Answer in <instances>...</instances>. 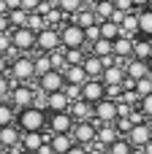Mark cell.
Segmentation results:
<instances>
[{
	"label": "cell",
	"mask_w": 152,
	"mask_h": 154,
	"mask_svg": "<svg viewBox=\"0 0 152 154\" xmlns=\"http://www.w3.org/2000/svg\"><path fill=\"white\" fill-rule=\"evenodd\" d=\"M117 138H122V135H120V130H117L114 125H98V135H95V143H98V146L109 149Z\"/></svg>",
	"instance_id": "cell-19"
},
{
	"label": "cell",
	"mask_w": 152,
	"mask_h": 154,
	"mask_svg": "<svg viewBox=\"0 0 152 154\" xmlns=\"http://www.w3.org/2000/svg\"><path fill=\"white\" fill-rule=\"evenodd\" d=\"M0 154H16L14 149H0Z\"/></svg>",
	"instance_id": "cell-51"
},
{
	"label": "cell",
	"mask_w": 152,
	"mask_h": 154,
	"mask_svg": "<svg viewBox=\"0 0 152 154\" xmlns=\"http://www.w3.org/2000/svg\"><path fill=\"white\" fill-rule=\"evenodd\" d=\"M63 73H65V84H68V87H79V89H82V87L90 81V76H87L84 65H68Z\"/></svg>",
	"instance_id": "cell-18"
},
{
	"label": "cell",
	"mask_w": 152,
	"mask_h": 154,
	"mask_svg": "<svg viewBox=\"0 0 152 154\" xmlns=\"http://www.w3.org/2000/svg\"><path fill=\"white\" fill-rule=\"evenodd\" d=\"M46 143H49L46 133H24L22 135V149H27V152H41Z\"/></svg>",
	"instance_id": "cell-21"
},
{
	"label": "cell",
	"mask_w": 152,
	"mask_h": 154,
	"mask_svg": "<svg viewBox=\"0 0 152 154\" xmlns=\"http://www.w3.org/2000/svg\"><path fill=\"white\" fill-rule=\"evenodd\" d=\"M152 5V0H133V8L136 11H141V8H150Z\"/></svg>",
	"instance_id": "cell-48"
},
{
	"label": "cell",
	"mask_w": 152,
	"mask_h": 154,
	"mask_svg": "<svg viewBox=\"0 0 152 154\" xmlns=\"http://www.w3.org/2000/svg\"><path fill=\"white\" fill-rule=\"evenodd\" d=\"M5 5L8 11H14V8H22V0H5Z\"/></svg>",
	"instance_id": "cell-49"
},
{
	"label": "cell",
	"mask_w": 152,
	"mask_h": 154,
	"mask_svg": "<svg viewBox=\"0 0 152 154\" xmlns=\"http://www.w3.org/2000/svg\"><path fill=\"white\" fill-rule=\"evenodd\" d=\"M49 60H52V68H54V70H65V68H68L65 49H57V51H52V54H49Z\"/></svg>",
	"instance_id": "cell-39"
},
{
	"label": "cell",
	"mask_w": 152,
	"mask_h": 154,
	"mask_svg": "<svg viewBox=\"0 0 152 154\" xmlns=\"http://www.w3.org/2000/svg\"><path fill=\"white\" fill-rule=\"evenodd\" d=\"M11 89H14V81H11V76H0V100H8Z\"/></svg>",
	"instance_id": "cell-41"
},
{
	"label": "cell",
	"mask_w": 152,
	"mask_h": 154,
	"mask_svg": "<svg viewBox=\"0 0 152 154\" xmlns=\"http://www.w3.org/2000/svg\"><path fill=\"white\" fill-rule=\"evenodd\" d=\"M22 130L16 127V125H8V127H0V143H3V149H14V152L19 154L22 149Z\"/></svg>",
	"instance_id": "cell-15"
},
{
	"label": "cell",
	"mask_w": 152,
	"mask_h": 154,
	"mask_svg": "<svg viewBox=\"0 0 152 154\" xmlns=\"http://www.w3.org/2000/svg\"><path fill=\"white\" fill-rule=\"evenodd\" d=\"M41 3H44V0H22V8H24L27 14H35V11L41 8Z\"/></svg>",
	"instance_id": "cell-44"
},
{
	"label": "cell",
	"mask_w": 152,
	"mask_h": 154,
	"mask_svg": "<svg viewBox=\"0 0 152 154\" xmlns=\"http://www.w3.org/2000/svg\"><path fill=\"white\" fill-rule=\"evenodd\" d=\"M33 57H35V79H41L44 73L54 70V68H52V60H49V54H44V51H35Z\"/></svg>",
	"instance_id": "cell-32"
},
{
	"label": "cell",
	"mask_w": 152,
	"mask_h": 154,
	"mask_svg": "<svg viewBox=\"0 0 152 154\" xmlns=\"http://www.w3.org/2000/svg\"><path fill=\"white\" fill-rule=\"evenodd\" d=\"M106 154H133V146H131V141L122 135V138H117V141L106 149Z\"/></svg>",
	"instance_id": "cell-36"
},
{
	"label": "cell",
	"mask_w": 152,
	"mask_h": 154,
	"mask_svg": "<svg viewBox=\"0 0 152 154\" xmlns=\"http://www.w3.org/2000/svg\"><path fill=\"white\" fill-rule=\"evenodd\" d=\"M60 38H63V49H87V32L76 22H65L60 27Z\"/></svg>",
	"instance_id": "cell-4"
},
{
	"label": "cell",
	"mask_w": 152,
	"mask_h": 154,
	"mask_svg": "<svg viewBox=\"0 0 152 154\" xmlns=\"http://www.w3.org/2000/svg\"><path fill=\"white\" fill-rule=\"evenodd\" d=\"M52 3H57V0H52Z\"/></svg>",
	"instance_id": "cell-56"
},
{
	"label": "cell",
	"mask_w": 152,
	"mask_h": 154,
	"mask_svg": "<svg viewBox=\"0 0 152 154\" xmlns=\"http://www.w3.org/2000/svg\"><path fill=\"white\" fill-rule=\"evenodd\" d=\"M35 87H38L44 95L60 92V89H65V73H63V70H49V73H44L41 79H35Z\"/></svg>",
	"instance_id": "cell-8"
},
{
	"label": "cell",
	"mask_w": 152,
	"mask_h": 154,
	"mask_svg": "<svg viewBox=\"0 0 152 154\" xmlns=\"http://www.w3.org/2000/svg\"><path fill=\"white\" fill-rule=\"evenodd\" d=\"M95 135H98V122H76L73 130H71V138L79 146H92Z\"/></svg>",
	"instance_id": "cell-7"
},
{
	"label": "cell",
	"mask_w": 152,
	"mask_h": 154,
	"mask_svg": "<svg viewBox=\"0 0 152 154\" xmlns=\"http://www.w3.org/2000/svg\"><path fill=\"white\" fill-rule=\"evenodd\" d=\"M57 49H63L60 27H46V30H41V32H38V51L52 54V51H57Z\"/></svg>",
	"instance_id": "cell-10"
},
{
	"label": "cell",
	"mask_w": 152,
	"mask_h": 154,
	"mask_svg": "<svg viewBox=\"0 0 152 154\" xmlns=\"http://www.w3.org/2000/svg\"><path fill=\"white\" fill-rule=\"evenodd\" d=\"M120 35H122V30H120L117 22H112V19L101 22V38H106V41H117Z\"/></svg>",
	"instance_id": "cell-31"
},
{
	"label": "cell",
	"mask_w": 152,
	"mask_h": 154,
	"mask_svg": "<svg viewBox=\"0 0 152 154\" xmlns=\"http://www.w3.org/2000/svg\"><path fill=\"white\" fill-rule=\"evenodd\" d=\"M133 92H136V97H139V100H141V97H147V95H152V76L141 79V81H136V84H133Z\"/></svg>",
	"instance_id": "cell-38"
},
{
	"label": "cell",
	"mask_w": 152,
	"mask_h": 154,
	"mask_svg": "<svg viewBox=\"0 0 152 154\" xmlns=\"http://www.w3.org/2000/svg\"><path fill=\"white\" fill-rule=\"evenodd\" d=\"M84 32H87V46H92L95 41H101V22H98V24H92V27H87Z\"/></svg>",
	"instance_id": "cell-42"
},
{
	"label": "cell",
	"mask_w": 152,
	"mask_h": 154,
	"mask_svg": "<svg viewBox=\"0 0 152 154\" xmlns=\"http://www.w3.org/2000/svg\"><path fill=\"white\" fill-rule=\"evenodd\" d=\"M114 8L122 11V14H133V11H136V8H133V0H114Z\"/></svg>",
	"instance_id": "cell-43"
},
{
	"label": "cell",
	"mask_w": 152,
	"mask_h": 154,
	"mask_svg": "<svg viewBox=\"0 0 152 154\" xmlns=\"http://www.w3.org/2000/svg\"><path fill=\"white\" fill-rule=\"evenodd\" d=\"M27 27H30V30L38 35L41 30H46V27H49V22H46V16H44V14H30V19H27Z\"/></svg>",
	"instance_id": "cell-37"
},
{
	"label": "cell",
	"mask_w": 152,
	"mask_h": 154,
	"mask_svg": "<svg viewBox=\"0 0 152 154\" xmlns=\"http://www.w3.org/2000/svg\"><path fill=\"white\" fill-rule=\"evenodd\" d=\"M19 154H38V152H27V149H19Z\"/></svg>",
	"instance_id": "cell-52"
},
{
	"label": "cell",
	"mask_w": 152,
	"mask_h": 154,
	"mask_svg": "<svg viewBox=\"0 0 152 154\" xmlns=\"http://www.w3.org/2000/svg\"><path fill=\"white\" fill-rule=\"evenodd\" d=\"M120 30H122V35H125V38H139V11L128 14V16L122 19Z\"/></svg>",
	"instance_id": "cell-26"
},
{
	"label": "cell",
	"mask_w": 152,
	"mask_h": 154,
	"mask_svg": "<svg viewBox=\"0 0 152 154\" xmlns=\"http://www.w3.org/2000/svg\"><path fill=\"white\" fill-rule=\"evenodd\" d=\"M84 70H87L90 79H103V73H106V60H101V57H95V54H87Z\"/></svg>",
	"instance_id": "cell-24"
},
{
	"label": "cell",
	"mask_w": 152,
	"mask_h": 154,
	"mask_svg": "<svg viewBox=\"0 0 152 154\" xmlns=\"http://www.w3.org/2000/svg\"><path fill=\"white\" fill-rule=\"evenodd\" d=\"M73 116L71 114H49V127H46V133H52V135H71V130H73Z\"/></svg>",
	"instance_id": "cell-13"
},
{
	"label": "cell",
	"mask_w": 152,
	"mask_h": 154,
	"mask_svg": "<svg viewBox=\"0 0 152 154\" xmlns=\"http://www.w3.org/2000/svg\"><path fill=\"white\" fill-rule=\"evenodd\" d=\"M0 149H3V143H0Z\"/></svg>",
	"instance_id": "cell-55"
},
{
	"label": "cell",
	"mask_w": 152,
	"mask_h": 154,
	"mask_svg": "<svg viewBox=\"0 0 152 154\" xmlns=\"http://www.w3.org/2000/svg\"><path fill=\"white\" fill-rule=\"evenodd\" d=\"M106 87H122L125 81H128V73H125V62H120V60H112L109 65H106V73H103V79H101Z\"/></svg>",
	"instance_id": "cell-11"
},
{
	"label": "cell",
	"mask_w": 152,
	"mask_h": 154,
	"mask_svg": "<svg viewBox=\"0 0 152 154\" xmlns=\"http://www.w3.org/2000/svg\"><path fill=\"white\" fill-rule=\"evenodd\" d=\"M125 73H128L131 81H141V79L150 76V65H147V60H136V57H131V60L125 62Z\"/></svg>",
	"instance_id": "cell-17"
},
{
	"label": "cell",
	"mask_w": 152,
	"mask_h": 154,
	"mask_svg": "<svg viewBox=\"0 0 152 154\" xmlns=\"http://www.w3.org/2000/svg\"><path fill=\"white\" fill-rule=\"evenodd\" d=\"M133 57H136V60H150L152 57V38L139 35V38L133 41Z\"/></svg>",
	"instance_id": "cell-25"
},
{
	"label": "cell",
	"mask_w": 152,
	"mask_h": 154,
	"mask_svg": "<svg viewBox=\"0 0 152 154\" xmlns=\"http://www.w3.org/2000/svg\"><path fill=\"white\" fill-rule=\"evenodd\" d=\"M139 35L152 38V5L139 11Z\"/></svg>",
	"instance_id": "cell-29"
},
{
	"label": "cell",
	"mask_w": 152,
	"mask_h": 154,
	"mask_svg": "<svg viewBox=\"0 0 152 154\" xmlns=\"http://www.w3.org/2000/svg\"><path fill=\"white\" fill-rule=\"evenodd\" d=\"M90 8H92V14H95V19L98 22H106V19H112L114 16V0H95V3H90Z\"/></svg>",
	"instance_id": "cell-23"
},
{
	"label": "cell",
	"mask_w": 152,
	"mask_h": 154,
	"mask_svg": "<svg viewBox=\"0 0 152 154\" xmlns=\"http://www.w3.org/2000/svg\"><path fill=\"white\" fill-rule=\"evenodd\" d=\"M49 146L54 154H68V149L73 146V138L71 135H49Z\"/></svg>",
	"instance_id": "cell-27"
},
{
	"label": "cell",
	"mask_w": 152,
	"mask_h": 154,
	"mask_svg": "<svg viewBox=\"0 0 152 154\" xmlns=\"http://www.w3.org/2000/svg\"><path fill=\"white\" fill-rule=\"evenodd\" d=\"M125 138L131 141V146H136V149H147V146L152 143V122H147V119L136 122Z\"/></svg>",
	"instance_id": "cell-6"
},
{
	"label": "cell",
	"mask_w": 152,
	"mask_h": 154,
	"mask_svg": "<svg viewBox=\"0 0 152 154\" xmlns=\"http://www.w3.org/2000/svg\"><path fill=\"white\" fill-rule=\"evenodd\" d=\"M139 111H141V116L147 122H152V95H147V97L139 100Z\"/></svg>",
	"instance_id": "cell-40"
},
{
	"label": "cell",
	"mask_w": 152,
	"mask_h": 154,
	"mask_svg": "<svg viewBox=\"0 0 152 154\" xmlns=\"http://www.w3.org/2000/svg\"><path fill=\"white\" fill-rule=\"evenodd\" d=\"M109 97V87L101 81V79H90L84 87H82V100H87L90 106H98L101 100Z\"/></svg>",
	"instance_id": "cell-9"
},
{
	"label": "cell",
	"mask_w": 152,
	"mask_h": 154,
	"mask_svg": "<svg viewBox=\"0 0 152 154\" xmlns=\"http://www.w3.org/2000/svg\"><path fill=\"white\" fill-rule=\"evenodd\" d=\"M133 154H147V149H136V146H133Z\"/></svg>",
	"instance_id": "cell-50"
},
{
	"label": "cell",
	"mask_w": 152,
	"mask_h": 154,
	"mask_svg": "<svg viewBox=\"0 0 152 154\" xmlns=\"http://www.w3.org/2000/svg\"><path fill=\"white\" fill-rule=\"evenodd\" d=\"M35 97H38L35 81H33V84H14V89H11V95H8V103H11L16 111H22V108L35 106Z\"/></svg>",
	"instance_id": "cell-3"
},
{
	"label": "cell",
	"mask_w": 152,
	"mask_h": 154,
	"mask_svg": "<svg viewBox=\"0 0 152 154\" xmlns=\"http://www.w3.org/2000/svg\"><path fill=\"white\" fill-rule=\"evenodd\" d=\"M84 3H95V0H84Z\"/></svg>",
	"instance_id": "cell-54"
},
{
	"label": "cell",
	"mask_w": 152,
	"mask_h": 154,
	"mask_svg": "<svg viewBox=\"0 0 152 154\" xmlns=\"http://www.w3.org/2000/svg\"><path fill=\"white\" fill-rule=\"evenodd\" d=\"M57 8L63 14H68V16H76L82 8H87V3L84 0H57Z\"/></svg>",
	"instance_id": "cell-33"
},
{
	"label": "cell",
	"mask_w": 152,
	"mask_h": 154,
	"mask_svg": "<svg viewBox=\"0 0 152 154\" xmlns=\"http://www.w3.org/2000/svg\"><path fill=\"white\" fill-rule=\"evenodd\" d=\"M16 127L22 133H46V127H49V111L41 108V106L22 108L16 114Z\"/></svg>",
	"instance_id": "cell-1"
},
{
	"label": "cell",
	"mask_w": 152,
	"mask_h": 154,
	"mask_svg": "<svg viewBox=\"0 0 152 154\" xmlns=\"http://www.w3.org/2000/svg\"><path fill=\"white\" fill-rule=\"evenodd\" d=\"M71 116H73V122H95V106H90L87 100H73V106H71V111H68Z\"/></svg>",
	"instance_id": "cell-16"
},
{
	"label": "cell",
	"mask_w": 152,
	"mask_h": 154,
	"mask_svg": "<svg viewBox=\"0 0 152 154\" xmlns=\"http://www.w3.org/2000/svg\"><path fill=\"white\" fill-rule=\"evenodd\" d=\"M8 76L14 84H33L35 81V57L33 54H19L11 60Z\"/></svg>",
	"instance_id": "cell-2"
},
{
	"label": "cell",
	"mask_w": 152,
	"mask_h": 154,
	"mask_svg": "<svg viewBox=\"0 0 152 154\" xmlns=\"http://www.w3.org/2000/svg\"><path fill=\"white\" fill-rule=\"evenodd\" d=\"M3 32H11V19H8V14H0V35Z\"/></svg>",
	"instance_id": "cell-45"
},
{
	"label": "cell",
	"mask_w": 152,
	"mask_h": 154,
	"mask_svg": "<svg viewBox=\"0 0 152 154\" xmlns=\"http://www.w3.org/2000/svg\"><path fill=\"white\" fill-rule=\"evenodd\" d=\"M8 68H11V60L5 54H0V76H8Z\"/></svg>",
	"instance_id": "cell-46"
},
{
	"label": "cell",
	"mask_w": 152,
	"mask_h": 154,
	"mask_svg": "<svg viewBox=\"0 0 152 154\" xmlns=\"http://www.w3.org/2000/svg\"><path fill=\"white\" fill-rule=\"evenodd\" d=\"M133 41H136V38H125V35H120V38L114 41V60L128 62V60L133 57Z\"/></svg>",
	"instance_id": "cell-20"
},
{
	"label": "cell",
	"mask_w": 152,
	"mask_h": 154,
	"mask_svg": "<svg viewBox=\"0 0 152 154\" xmlns=\"http://www.w3.org/2000/svg\"><path fill=\"white\" fill-rule=\"evenodd\" d=\"M71 106H73V100H71V95L65 92V89H60V92H52V95H46V111L49 114H68L71 111Z\"/></svg>",
	"instance_id": "cell-12"
},
{
	"label": "cell",
	"mask_w": 152,
	"mask_h": 154,
	"mask_svg": "<svg viewBox=\"0 0 152 154\" xmlns=\"http://www.w3.org/2000/svg\"><path fill=\"white\" fill-rule=\"evenodd\" d=\"M11 41H14V49L19 54H35L38 51V35L30 30V27H16L11 30Z\"/></svg>",
	"instance_id": "cell-5"
},
{
	"label": "cell",
	"mask_w": 152,
	"mask_h": 154,
	"mask_svg": "<svg viewBox=\"0 0 152 154\" xmlns=\"http://www.w3.org/2000/svg\"><path fill=\"white\" fill-rule=\"evenodd\" d=\"M16 108L8 103V100H0V127H8V125H16Z\"/></svg>",
	"instance_id": "cell-28"
},
{
	"label": "cell",
	"mask_w": 152,
	"mask_h": 154,
	"mask_svg": "<svg viewBox=\"0 0 152 154\" xmlns=\"http://www.w3.org/2000/svg\"><path fill=\"white\" fill-rule=\"evenodd\" d=\"M147 65H150V76H152V57H150V60H147Z\"/></svg>",
	"instance_id": "cell-53"
},
{
	"label": "cell",
	"mask_w": 152,
	"mask_h": 154,
	"mask_svg": "<svg viewBox=\"0 0 152 154\" xmlns=\"http://www.w3.org/2000/svg\"><path fill=\"white\" fill-rule=\"evenodd\" d=\"M71 22H76V24H79V27H84V30H87V27H92V24H98V19H95V14H92V8H90V5H87V8H82L76 16H71Z\"/></svg>",
	"instance_id": "cell-30"
},
{
	"label": "cell",
	"mask_w": 152,
	"mask_h": 154,
	"mask_svg": "<svg viewBox=\"0 0 152 154\" xmlns=\"http://www.w3.org/2000/svg\"><path fill=\"white\" fill-rule=\"evenodd\" d=\"M90 49V54H95V57H101V60H114V41H106V38H101V41H95L92 46H87Z\"/></svg>",
	"instance_id": "cell-22"
},
{
	"label": "cell",
	"mask_w": 152,
	"mask_h": 154,
	"mask_svg": "<svg viewBox=\"0 0 152 154\" xmlns=\"http://www.w3.org/2000/svg\"><path fill=\"white\" fill-rule=\"evenodd\" d=\"M95 122L98 125H114L117 122V100H101L95 106Z\"/></svg>",
	"instance_id": "cell-14"
},
{
	"label": "cell",
	"mask_w": 152,
	"mask_h": 154,
	"mask_svg": "<svg viewBox=\"0 0 152 154\" xmlns=\"http://www.w3.org/2000/svg\"><path fill=\"white\" fill-rule=\"evenodd\" d=\"M8 19H11V30H16V27H27L30 14L24 8H14V11H8Z\"/></svg>",
	"instance_id": "cell-34"
},
{
	"label": "cell",
	"mask_w": 152,
	"mask_h": 154,
	"mask_svg": "<svg viewBox=\"0 0 152 154\" xmlns=\"http://www.w3.org/2000/svg\"><path fill=\"white\" fill-rule=\"evenodd\" d=\"M87 54H90V49H65L68 65H84L87 62Z\"/></svg>",
	"instance_id": "cell-35"
},
{
	"label": "cell",
	"mask_w": 152,
	"mask_h": 154,
	"mask_svg": "<svg viewBox=\"0 0 152 154\" xmlns=\"http://www.w3.org/2000/svg\"><path fill=\"white\" fill-rule=\"evenodd\" d=\"M68 154H90V146H79V143H73V146L68 149Z\"/></svg>",
	"instance_id": "cell-47"
}]
</instances>
